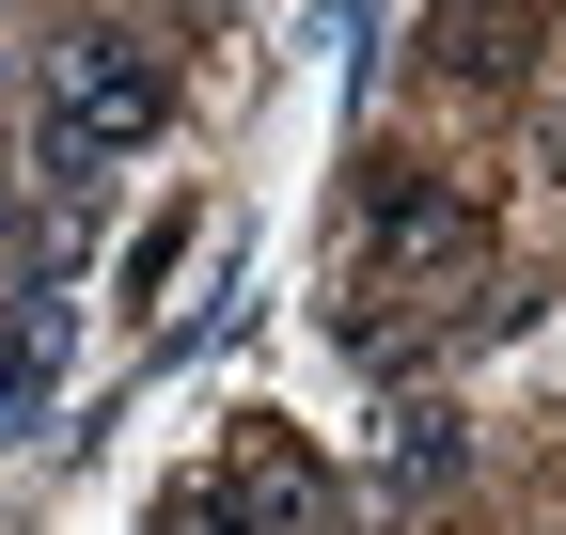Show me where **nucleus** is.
Wrapping results in <instances>:
<instances>
[{
    "mask_svg": "<svg viewBox=\"0 0 566 535\" xmlns=\"http://www.w3.org/2000/svg\"><path fill=\"white\" fill-rule=\"evenodd\" d=\"M158 126H174V80H158L142 32H48V126H32L48 206H80V189H95L111 158H142Z\"/></svg>",
    "mask_w": 566,
    "mask_h": 535,
    "instance_id": "obj_1",
    "label": "nucleus"
},
{
    "mask_svg": "<svg viewBox=\"0 0 566 535\" xmlns=\"http://www.w3.org/2000/svg\"><path fill=\"white\" fill-rule=\"evenodd\" d=\"M363 252L409 284H457V268H488V206L441 174H363Z\"/></svg>",
    "mask_w": 566,
    "mask_h": 535,
    "instance_id": "obj_2",
    "label": "nucleus"
},
{
    "mask_svg": "<svg viewBox=\"0 0 566 535\" xmlns=\"http://www.w3.org/2000/svg\"><path fill=\"white\" fill-rule=\"evenodd\" d=\"M63 394V284H17V315H0V441H32Z\"/></svg>",
    "mask_w": 566,
    "mask_h": 535,
    "instance_id": "obj_3",
    "label": "nucleus"
},
{
    "mask_svg": "<svg viewBox=\"0 0 566 535\" xmlns=\"http://www.w3.org/2000/svg\"><path fill=\"white\" fill-rule=\"evenodd\" d=\"M237 504H252V535H346V504H331V473L300 441H252L237 457Z\"/></svg>",
    "mask_w": 566,
    "mask_h": 535,
    "instance_id": "obj_4",
    "label": "nucleus"
},
{
    "mask_svg": "<svg viewBox=\"0 0 566 535\" xmlns=\"http://www.w3.org/2000/svg\"><path fill=\"white\" fill-rule=\"evenodd\" d=\"M378 473H394V489H457V473H472V441H457V410H441V394L378 410Z\"/></svg>",
    "mask_w": 566,
    "mask_h": 535,
    "instance_id": "obj_5",
    "label": "nucleus"
},
{
    "mask_svg": "<svg viewBox=\"0 0 566 535\" xmlns=\"http://www.w3.org/2000/svg\"><path fill=\"white\" fill-rule=\"evenodd\" d=\"M158 535H252V504H237V473H189V489L158 504Z\"/></svg>",
    "mask_w": 566,
    "mask_h": 535,
    "instance_id": "obj_6",
    "label": "nucleus"
},
{
    "mask_svg": "<svg viewBox=\"0 0 566 535\" xmlns=\"http://www.w3.org/2000/svg\"><path fill=\"white\" fill-rule=\"evenodd\" d=\"M0 95H17V48H0Z\"/></svg>",
    "mask_w": 566,
    "mask_h": 535,
    "instance_id": "obj_7",
    "label": "nucleus"
},
{
    "mask_svg": "<svg viewBox=\"0 0 566 535\" xmlns=\"http://www.w3.org/2000/svg\"><path fill=\"white\" fill-rule=\"evenodd\" d=\"M551 158H566V111H551Z\"/></svg>",
    "mask_w": 566,
    "mask_h": 535,
    "instance_id": "obj_8",
    "label": "nucleus"
},
{
    "mask_svg": "<svg viewBox=\"0 0 566 535\" xmlns=\"http://www.w3.org/2000/svg\"><path fill=\"white\" fill-rule=\"evenodd\" d=\"M189 17H221V0H189Z\"/></svg>",
    "mask_w": 566,
    "mask_h": 535,
    "instance_id": "obj_9",
    "label": "nucleus"
}]
</instances>
